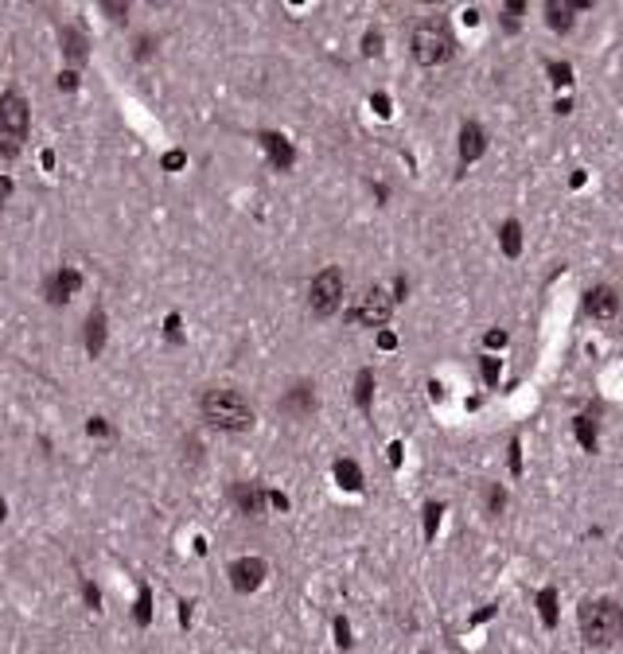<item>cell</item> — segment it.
<instances>
[{"mask_svg": "<svg viewBox=\"0 0 623 654\" xmlns=\"http://www.w3.org/2000/svg\"><path fill=\"white\" fill-rule=\"evenodd\" d=\"M203 421L222 433H246L254 428V405L238 389H207L203 394Z\"/></svg>", "mask_w": 623, "mask_h": 654, "instance_id": "obj_1", "label": "cell"}, {"mask_svg": "<svg viewBox=\"0 0 623 654\" xmlns=\"http://www.w3.org/2000/svg\"><path fill=\"white\" fill-rule=\"evenodd\" d=\"M576 623L588 646H615L623 639V607L615 600H588Z\"/></svg>", "mask_w": 623, "mask_h": 654, "instance_id": "obj_2", "label": "cell"}, {"mask_svg": "<svg viewBox=\"0 0 623 654\" xmlns=\"http://www.w3.org/2000/svg\"><path fill=\"white\" fill-rule=\"evenodd\" d=\"M409 47H413V59L421 62V67H440V62H448L452 59V51H456L448 20L445 16H429V20H421L413 28Z\"/></svg>", "mask_w": 623, "mask_h": 654, "instance_id": "obj_3", "label": "cell"}, {"mask_svg": "<svg viewBox=\"0 0 623 654\" xmlns=\"http://www.w3.org/2000/svg\"><path fill=\"white\" fill-rule=\"evenodd\" d=\"M28 101L20 90L0 94V156H16L28 140Z\"/></svg>", "mask_w": 623, "mask_h": 654, "instance_id": "obj_4", "label": "cell"}, {"mask_svg": "<svg viewBox=\"0 0 623 654\" xmlns=\"http://www.w3.org/2000/svg\"><path fill=\"white\" fill-rule=\"evenodd\" d=\"M339 304H343V269L327 265L319 269L316 277H312V285H308V308L316 312L319 319L335 316Z\"/></svg>", "mask_w": 623, "mask_h": 654, "instance_id": "obj_5", "label": "cell"}, {"mask_svg": "<svg viewBox=\"0 0 623 654\" xmlns=\"http://www.w3.org/2000/svg\"><path fill=\"white\" fill-rule=\"evenodd\" d=\"M390 316H394V296H390L382 285H370L363 296H358V304L347 312V324L382 327V324H390Z\"/></svg>", "mask_w": 623, "mask_h": 654, "instance_id": "obj_6", "label": "cell"}, {"mask_svg": "<svg viewBox=\"0 0 623 654\" xmlns=\"http://www.w3.org/2000/svg\"><path fill=\"white\" fill-rule=\"evenodd\" d=\"M226 576H230V588L246 596V592H258V588L265 585L269 565L261 561V557H238V561H230Z\"/></svg>", "mask_w": 623, "mask_h": 654, "instance_id": "obj_7", "label": "cell"}, {"mask_svg": "<svg viewBox=\"0 0 623 654\" xmlns=\"http://www.w3.org/2000/svg\"><path fill=\"white\" fill-rule=\"evenodd\" d=\"M78 288H82V273H78V269H74V265H59L47 280H43V296H47V304L59 308V304H67Z\"/></svg>", "mask_w": 623, "mask_h": 654, "instance_id": "obj_8", "label": "cell"}, {"mask_svg": "<svg viewBox=\"0 0 623 654\" xmlns=\"http://www.w3.org/2000/svg\"><path fill=\"white\" fill-rule=\"evenodd\" d=\"M230 503L238 506V514L246 518H261L269 506V491L261 483H249V479H242V483L230 487Z\"/></svg>", "mask_w": 623, "mask_h": 654, "instance_id": "obj_9", "label": "cell"}, {"mask_svg": "<svg viewBox=\"0 0 623 654\" xmlns=\"http://www.w3.org/2000/svg\"><path fill=\"white\" fill-rule=\"evenodd\" d=\"M581 308H584V316H592V319H612L620 316V292L608 285H592L584 292Z\"/></svg>", "mask_w": 623, "mask_h": 654, "instance_id": "obj_10", "label": "cell"}, {"mask_svg": "<svg viewBox=\"0 0 623 654\" xmlns=\"http://www.w3.org/2000/svg\"><path fill=\"white\" fill-rule=\"evenodd\" d=\"M487 152V133L479 121H464L460 125V168H467V164H475V160Z\"/></svg>", "mask_w": 623, "mask_h": 654, "instance_id": "obj_11", "label": "cell"}, {"mask_svg": "<svg viewBox=\"0 0 623 654\" xmlns=\"http://www.w3.org/2000/svg\"><path fill=\"white\" fill-rule=\"evenodd\" d=\"M261 149H265V156H269V164L277 171H288L292 164H297V149L288 144V137H281V133H261Z\"/></svg>", "mask_w": 623, "mask_h": 654, "instance_id": "obj_12", "label": "cell"}, {"mask_svg": "<svg viewBox=\"0 0 623 654\" xmlns=\"http://www.w3.org/2000/svg\"><path fill=\"white\" fill-rule=\"evenodd\" d=\"M312 409H316V386L312 382H297L281 397V413H288V417H308Z\"/></svg>", "mask_w": 623, "mask_h": 654, "instance_id": "obj_13", "label": "cell"}, {"mask_svg": "<svg viewBox=\"0 0 623 654\" xmlns=\"http://www.w3.org/2000/svg\"><path fill=\"white\" fill-rule=\"evenodd\" d=\"M545 24L557 31V35H569L576 24V4L573 0H545Z\"/></svg>", "mask_w": 623, "mask_h": 654, "instance_id": "obj_14", "label": "cell"}, {"mask_svg": "<svg viewBox=\"0 0 623 654\" xmlns=\"http://www.w3.org/2000/svg\"><path fill=\"white\" fill-rule=\"evenodd\" d=\"M573 436H576V444H581L584 452H596V448H600V421H596L592 413L573 417Z\"/></svg>", "mask_w": 623, "mask_h": 654, "instance_id": "obj_15", "label": "cell"}, {"mask_svg": "<svg viewBox=\"0 0 623 654\" xmlns=\"http://www.w3.org/2000/svg\"><path fill=\"white\" fill-rule=\"evenodd\" d=\"M86 351H90V358H98L106 351V312L101 308H94L86 316Z\"/></svg>", "mask_w": 623, "mask_h": 654, "instance_id": "obj_16", "label": "cell"}, {"mask_svg": "<svg viewBox=\"0 0 623 654\" xmlns=\"http://www.w3.org/2000/svg\"><path fill=\"white\" fill-rule=\"evenodd\" d=\"M499 249H503V258H510V261L522 253V226H518V218H506L503 226H499Z\"/></svg>", "mask_w": 623, "mask_h": 654, "instance_id": "obj_17", "label": "cell"}, {"mask_svg": "<svg viewBox=\"0 0 623 654\" xmlns=\"http://www.w3.org/2000/svg\"><path fill=\"white\" fill-rule=\"evenodd\" d=\"M331 476H335V483L343 487V491H363V467L355 464V460H335V467H331Z\"/></svg>", "mask_w": 623, "mask_h": 654, "instance_id": "obj_18", "label": "cell"}, {"mask_svg": "<svg viewBox=\"0 0 623 654\" xmlns=\"http://www.w3.org/2000/svg\"><path fill=\"white\" fill-rule=\"evenodd\" d=\"M538 619H542V627H549V631L557 627V619H561V607H557V588H542V592H538Z\"/></svg>", "mask_w": 623, "mask_h": 654, "instance_id": "obj_19", "label": "cell"}, {"mask_svg": "<svg viewBox=\"0 0 623 654\" xmlns=\"http://www.w3.org/2000/svg\"><path fill=\"white\" fill-rule=\"evenodd\" d=\"M370 401H374V370L363 367L355 378V405L363 409V413H370Z\"/></svg>", "mask_w": 623, "mask_h": 654, "instance_id": "obj_20", "label": "cell"}, {"mask_svg": "<svg viewBox=\"0 0 623 654\" xmlns=\"http://www.w3.org/2000/svg\"><path fill=\"white\" fill-rule=\"evenodd\" d=\"M59 43H63V51H67L70 62H82V59H86V35H82L78 28H63V31H59Z\"/></svg>", "mask_w": 623, "mask_h": 654, "instance_id": "obj_21", "label": "cell"}, {"mask_svg": "<svg viewBox=\"0 0 623 654\" xmlns=\"http://www.w3.org/2000/svg\"><path fill=\"white\" fill-rule=\"evenodd\" d=\"M133 619H137V627H149V623H152V588H149V585H140L137 607H133Z\"/></svg>", "mask_w": 623, "mask_h": 654, "instance_id": "obj_22", "label": "cell"}, {"mask_svg": "<svg viewBox=\"0 0 623 654\" xmlns=\"http://www.w3.org/2000/svg\"><path fill=\"white\" fill-rule=\"evenodd\" d=\"M421 518H425V542H433L436 530H440V518H445V503H425Z\"/></svg>", "mask_w": 623, "mask_h": 654, "instance_id": "obj_23", "label": "cell"}, {"mask_svg": "<svg viewBox=\"0 0 623 654\" xmlns=\"http://www.w3.org/2000/svg\"><path fill=\"white\" fill-rule=\"evenodd\" d=\"M506 498H510V495H506V487L503 483H491V487H487V514L499 518L506 510Z\"/></svg>", "mask_w": 623, "mask_h": 654, "instance_id": "obj_24", "label": "cell"}, {"mask_svg": "<svg viewBox=\"0 0 623 654\" xmlns=\"http://www.w3.org/2000/svg\"><path fill=\"white\" fill-rule=\"evenodd\" d=\"M545 74H549V82H554V86H573V67H569V62H545Z\"/></svg>", "mask_w": 623, "mask_h": 654, "instance_id": "obj_25", "label": "cell"}, {"mask_svg": "<svg viewBox=\"0 0 623 654\" xmlns=\"http://www.w3.org/2000/svg\"><path fill=\"white\" fill-rule=\"evenodd\" d=\"M335 643H339V651H351L355 646V639H351V623H347V615H335Z\"/></svg>", "mask_w": 623, "mask_h": 654, "instance_id": "obj_26", "label": "cell"}, {"mask_svg": "<svg viewBox=\"0 0 623 654\" xmlns=\"http://www.w3.org/2000/svg\"><path fill=\"white\" fill-rule=\"evenodd\" d=\"M506 467H510L515 476H522V444H518V436L506 444Z\"/></svg>", "mask_w": 623, "mask_h": 654, "instance_id": "obj_27", "label": "cell"}, {"mask_svg": "<svg viewBox=\"0 0 623 654\" xmlns=\"http://www.w3.org/2000/svg\"><path fill=\"white\" fill-rule=\"evenodd\" d=\"M363 55H370V59H374V55H382V31L378 28H370L363 35Z\"/></svg>", "mask_w": 623, "mask_h": 654, "instance_id": "obj_28", "label": "cell"}, {"mask_svg": "<svg viewBox=\"0 0 623 654\" xmlns=\"http://www.w3.org/2000/svg\"><path fill=\"white\" fill-rule=\"evenodd\" d=\"M479 374H483L487 386H495V382H499V358L483 355V358H479Z\"/></svg>", "mask_w": 623, "mask_h": 654, "instance_id": "obj_29", "label": "cell"}, {"mask_svg": "<svg viewBox=\"0 0 623 654\" xmlns=\"http://www.w3.org/2000/svg\"><path fill=\"white\" fill-rule=\"evenodd\" d=\"M160 164H164V171H179V168H183V164H188V152H179V149H172L168 156L160 160Z\"/></svg>", "mask_w": 623, "mask_h": 654, "instance_id": "obj_30", "label": "cell"}, {"mask_svg": "<svg viewBox=\"0 0 623 654\" xmlns=\"http://www.w3.org/2000/svg\"><path fill=\"white\" fill-rule=\"evenodd\" d=\"M370 109H374L378 117H390V113H394V106H390L386 94H370Z\"/></svg>", "mask_w": 623, "mask_h": 654, "instance_id": "obj_31", "label": "cell"}, {"mask_svg": "<svg viewBox=\"0 0 623 654\" xmlns=\"http://www.w3.org/2000/svg\"><path fill=\"white\" fill-rule=\"evenodd\" d=\"M164 331H168L172 343H183V331H179V312H172V316L164 319Z\"/></svg>", "mask_w": 623, "mask_h": 654, "instance_id": "obj_32", "label": "cell"}, {"mask_svg": "<svg viewBox=\"0 0 623 654\" xmlns=\"http://www.w3.org/2000/svg\"><path fill=\"white\" fill-rule=\"evenodd\" d=\"M86 433H90V436H109V421H106V417H90V421H86Z\"/></svg>", "mask_w": 623, "mask_h": 654, "instance_id": "obj_33", "label": "cell"}, {"mask_svg": "<svg viewBox=\"0 0 623 654\" xmlns=\"http://www.w3.org/2000/svg\"><path fill=\"white\" fill-rule=\"evenodd\" d=\"M101 12H109V20H121V16H129V4H117V0H106Z\"/></svg>", "mask_w": 623, "mask_h": 654, "instance_id": "obj_34", "label": "cell"}, {"mask_svg": "<svg viewBox=\"0 0 623 654\" xmlns=\"http://www.w3.org/2000/svg\"><path fill=\"white\" fill-rule=\"evenodd\" d=\"M82 596H86V604L94 607V612H98V607H101V592H98V588H94V585H90V580H82Z\"/></svg>", "mask_w": 623, "mask_h": 654, "instance_id": "obj_35", "label": "cell"}, {"mask_svg": "<svg viewBox=\"0 0 623 654\" xmlns=\"http://www.w3.org/2000/svg\"><path fill=\"white\" fill-rule=\"evenodd\" d=\"M55 82H59V90H78V70H63Z\"/></svg>", "mask_w": 623, "mask_h": 654, "instance_id": "obj_36", "label": "cell"}, {"mask_svg": "<svg viewBox=\"0 0 623 654\" xmlns=\"http://www.w3.org/2000/svg\"><path fill=\"white\" fill-rule=\"evenodd\" d=\"M378 347H382V351H394V347H397V335H394V331H378Z\"/></svg>", "mask_w": 623, "mask_h": 654, "instance_id": "obj_37", "label": "cell"}, {"mask_svg": "<svg viewBox=\"0 0 623 654\" xmlns=\"http://www.w3.org/2000/svg\"><path fill=\"white\" fill-rule=\"evenodd\" d=\"M12 187H16V183H12L8 176H0V207H4V203H8V195H12Z\"/></svg>", "mask_w": 623, "mask_h": 654, "instance_id": "obj_38", "label": "cell"}, {"mask_svg": "<svg viewBox=\"0 0 623 654\" xmlns=\"http://www.w3.org/2000/svg\"><path fill=\"white\" fill-rule=\"evenodd\" d=\"M406 292H409V280L397 277V280H394V304H397V300H406Z\"/></svg>", "mask_w": 623, "mask_h": 654, "instance_id": "obj_39", "label": "cell"}, {"mask_svg": "<svg viewBox=\"0 0 623 654\" xmlns=\"http://www.w3.org/2000/svg\"><path fill=\"white\" fill-rule=\"evenodd\" d=\"M269 503L277 506V510H288V495H281V491H269Z\"/></svg>", "mask_w": 623, "mask_h": 654, "instance_id": "obj_40", "label": "cell"}, {"mask_svg": "<svg viewBox=\"0 0 623 654\" xmlns=\"http://www.w3.org/2000/svg\"><path fill=\"white\" fill-rule=\"evenodd\" d=\"M491 615H495V604H487L483 612H475V615H472V627H479L483 619H491Z\"/></svg>", "mask_w": 623, "mask_h": 654, "instance_id": "obj_41", "label": "cell"}, {"mask_svg": "<svg viewBox=\"0 0 623 654\" xmlns=\"http://www.w3.org/2000/svg\"><path fill=\"white\" fill-rule=\"evenodd\" d=\"M506 343V331H487V347H503Z\"/></svg>", "mask_w": 623, "mask_h": 654, "instance_id": "obj_42", "label": "cell"}, {"mask_svg": "<svg viewBox=\"0 0 623 654\" xmlns=\"http://www.w3.org/2000/svg\"><path fill=\"white\" fill-rule=\"evenodd\" d=\"M401 452H406V448H401V440H394V444H390V464H401Z\"/></svg>", "mask_w": 623, "mask_h": 654, "instance_id": "obj_43", "label": "cell"}, {"mask_svg": "<svg viewBox=\"0 0 623 654\" xmlns=\"http://www.w3.org/2000/svg\"><path fill=\"white\" fill-rule=\"evenodd\" d=\"M149 55H152V40L144 35V40L137 43V59H149Z\"/></svg>", "mask_w": 623, "mask_h": 654, "instance_id": "obj_44", "label": "cell"}, {"mask_svg": "<svg viewBox=\"0 0 623 654\" xmlns=\"http://www.w3.org/2000/svg\"><path fill=\"white\" fill-rule=\"evenodd\" d=\"M179 623H183V627L191 623V604H179Z\"/></svg>", "mask_w": 623, "mask_h": 654, "instance_id": "obj_45", "label": "cell"}, {"mask_svg": "<svg viewBox=\"0 0 623 654\" xmlns=\"http://www.w3.org/2000/svg\"><path fill=\"white\" fill-rule=\"evenodd\" d=\"M557 113H561V117H565V113H573V101H569V98H561V101H557Z\"/></svg>", "mask_w": 623, "mask_h": 654, "instance_id": "obj_46", "label": "cell"}, {"mask_svg": "<svg viewBox=\"0 0 623 654\" xmlns=\"http://www.w3.org/2000/svg\"><path fill=\"white\" fill-rule=\"evenodd\" d=\"M429 394H433V401H440V397H445V389H440V382H429Z\"/></svg>", "mask_w": 623, "mask_h": 654, "instance_id": "obj_47", "label": "cell"}, {"mask_svg": "<svg viewBox=\"0 0 623 654\" xmlns=\"http://www.w3.org/2000/svg\"><path fill=\"white\" fill-rule=\"evenodd\" d=\"M584 179H588V176H584V171H573V176H569V187H581Z\"/></svg>", "mask_w": 623, "mask_h": 654, "instance_id": "obj_48", "label": "cell"}, {"mask_svg": "<svg viewBox=\"0 0 623 654\" xmlns=\"http://www.w3.org/2000/svg\"><path fill=\"white\" fill-rule=\"evenodd\" d=\"M4 518H8V503H4V498H0V522H4Z\"/></svg>", "mask_w": 623, "mask_h": 654, "instance_id": "obj_49", "label": "cell"}]
</instances>
